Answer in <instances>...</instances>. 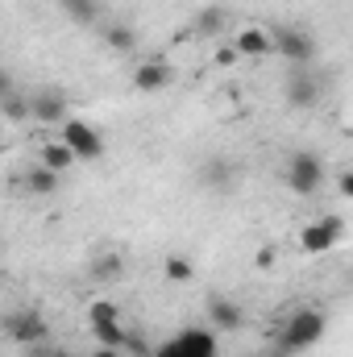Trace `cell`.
Masks as SVG:
<instances>
[{"mask_svg": "<svg viewBox=\"0 0 353 357\" xmlns=\"http://www.w3.org/2000/svg\"><path fill=\"white\" fill-rule=\"evenodd\" d=\"M324 328H329L324 307H299V312H291V320H287L283 333H278V354L291 357V354L312 349V345L324 337Z\"/></svg>", "mask_w": 353, "mask_h": 357, "instance_id": "cell-1", "label": "cell"}, {"mask_svg": "<svg viewBox=\"0 0 353 357\" xmlns=\"http://www.w3.org/2000/svg\"><path fill=\"white\" fill-rule=\"evenodd\" d=\"M324 158L320 154H312V150H295L291 158H287V171H283V178H287V191L291 195H316L320 187H324Z\"/></svg>", "mask_w": 353, "mask_h": 357, "instance_id": "cell-2", "label": "cell"}, {"mask_svg": "<svg viewBox=\"0 0 353 357\" xmlns=\"http://www.w3.org/2000/svg\"><path fill=\"white\" fill-rule=\"evenodd\" d=\"M59 142L75 154V162H96L104 154V133L88 121H80V116H67L59 125Z\"/></svg>", "mask_w": 353, "mask_h": 357, "instance_id": "cell-3", "label": "cell"}, {"mask_svg": "<svg viewBox=\"0 0 353 357\" xmlns=\"http://www.w3.org/2000/svg\"><path fill=\"white\" fill-rule=\"evenodd\" d=\"M154 357H220V349H216V333L212 328H183Z\"/></svg>", "mask_w": 353, "mask_h": 357, "instance_id": "cell-4", "label": "cell"}, {"mask_svg": "<svg viewBox=\"0 0 353 357\" xmlns=\"http://www.w3.org/2000/svg\"><path fill=\"white\" fill-rule=\"evenodd\" d=\"M270 42H274V50H278L287 63H295V67H308V63L316 59V38H312L308 29L283 25L278 33H270Z\"/></svg>", "mask_w": 353, "mask_h": 357, "instance_id": "cell-5", "label": "cell"}, {"mask_svg": "<svg viewBox=\"0 0 353 357\" xmlns=\"http://www.w3.org/2000/svg\"><path fill=\"white\" fill-rule=\"evenodd\" d=\"M341 237H345V220L341 216H320L299 233V250L303 254H329Z\"/></svg>", "mask_w": 353, "mask_h": 357, "instance_id": "cell-6", "label": "cell"}, {"mask_svg": "<svg viewBox=\"0 0 353 357\" xmlns=\"http://www.w3.org/2000/svg\"><path fill=\"white\" fill-rule=\"evenodd\" d=\"M4 333L17 341V345H42L46 341V320L33 312V307H21V312H8L4 316Z\"/></svg>", "mask_w": 353, "mask_h": 357, "instance_id": "cell-7", "label": "cell"}, {"mask_svg": "<svg viewBox=\"0 0 353 357\" xmlns=\"http://www.w3.org/2000/svg\"><path fill=\"white\" fill-rule=\"evenodd\" d=\"M67 96L54 88H42L29 96V121H38V125H63L67 121Z\"/></svg>", "mask_w": 353, "mask_h": 357, "instance_id": "cell-8", "label": "cell"}, {"mask_svg": "<svg viewBox=\"0 0 353 357\" xmlns=\"http://www.w3.org/2000/svg\"><path fill=\"white\" fill-rule=\"evenodd\" d=\"M320 96H324V79L312 75V71H295V75L287 79V88H283V100H287L291 108H316Z\"/></svg>", "mask_w": 353, "mask_h": 357, "instance_id": "cell-9", "label": "cell"}, {"mask_svg": "<svg viewBox=\"0 0 353 357\" xmlns=\"http://www.w3.org/2000/svg\"><path fill=\"white\" fill-rule=\"evenodd\" d=\"M171 79H175V75H171V67H167L163 59H146V63L133 67V88L146 91V96H150V91L171 88Z\"/></svg>", "mask_w": 353, "mask_h": 357, "instance_id": "cell-10", "label": "cell"}, {"mask_svg": "<svg viewBox=\"0 0 353 357\" xmlns=\"http://www.w3.org/2000/svg\"><path fill=\"white\" fill-rule=\"evenodd\" d=\"M208 324H212V333H237V328L246 324V312H241V303L216 295V299L208 303Z\"/></svg>", "mask_w": 353, "mask_h": 357, "instance_id": "cell-11", "label": "cell"}, {"mask_svg": "<svg viewBox=\"0 0 353 357\" xmlns=\"http://www.w3.org/2000/svg\"><path fill=\"white\" fill-rule=\"evenodd\" d=\"M233 50H237V59H266V54H274V42H270L266 29L246 25V29L233 38Z\"/></svg>", "mask_w": 353, "mask_h": 357, "instance_id": "cell-12", "label": "cell"}, {"mask_svg": "<svg viewBox=\"0 0 353 357\" xmlns=\"http://www.w3.org/2000/svg\"><path fill=\"white\" fill-rule=\"evenodd\" d=\"M59 183H63V175L46 171L42 162H38L33 171H25V175H21V187H25L29 195H54V191H59Z\"/></svg>", "mask_w": 353, "mask_h": 357, "instance_id": "cell-13", "label": "cell"}, {"mask_svg": "<svg viewBox=\"0 0 353 357\" xmlns=\"http://www.w3.org/2000/svg\"><path fill=\"white\" fill-rule=\"evenodd\" d=\"M59 8H63V17L67 21H75V25H96L100 21V0H59Z\"/></svg>", "mask_w": 353, "mask_h": 357, "instance_id": "cell-14", "label": "cell"}, {"mask_svg": "<svg viewBox=\"0 0 353 357\" xmlns=\"http://www.w3.org/2000/svg\"><path fill=\"white\" fill-rule=\"evenodd\" d=\"M104 46L112 50V54H133L137 50V33H133V25H108L104 29Z\"/></svg>", "mask_w": 353, "mask_h": 357, "instance_id": "cell-15", "label": "cell"}, {"mask_svg": "<svg viewBox=\"0 0 353 357\" xmlns=\"http://www.w3.org/2000/svg\"><path fill=\"white\" fill-rule=\"evenodd\" d=\"M42 167L54 171V175H67V171L75 167V154H71L63 142H50V146H42Z\"/></svg>", "mask_w": 353, "mask_h": 357, "instance_id": "cell-16", "label": "cell"}, {"mask_svg": "<svg viewBox=\"0 0 353 357\" xmlns=\"http://www.w3.org/2000/svg\"><path fill=\"white\" fill-rule=\"evenodd\" d=\"M125 274V258L117 254V250H108V254H100L96 262H91V278H100V282H117Z\"/></svg>", "mask_w": 353, "mask_h": 357, "instance_id": "cell-17", "label": "cell"}, {"mask_svg": "<svg viewBox=\"0 0 353 357\" xmlns=\"http://www.w3.org/2000/svg\"><path fill=\"white\" fill-rule=\"evenodd\" d=\"M220 29H225V8L208 4V8L195 13V33L200 38H220Z\"/></svg>", "mask_w": 353, "mask_h": 357, "instance_id": "cell-18", "label": "cell"}, {"mask_svg": "<svg viewBox=\"0 0 353 357\" xmlns=\"http://www.w3.org/2000/svg\"><path fill=\"white\" fill-rule=\"evenodd\" d=\"M121 320V307L112 299H91L88 303V328H100V324H117Z\"/></svg>", "mask_w": 353, "mask_h": 357, "instance_id": "cell-19", "label": "cell"}, {"mask_svg": "<svg viewBox=\"0 0 353 357\" xmlns=\"http://www.w3.org/2000/svg\"><path fill=\"white\" fill-rule=\"evenodd\" d=\"M91 337H96L100 345H108V349L129 345V333H125V324H121V320H117V324H100V328H91Z\"/></svg>", "mask_w": 353, "mask_h": 357, "instance_id": "cell-20", "label": "cell"}, {"mask_svg": "<svg viewBox=\"0 0 353 357\" xmlns=\"http://www.w3.org/2000/svg\"><path fill=\"white\" fill-rule=\"evenodd\" d=\"M204 187H233V167L225 158H212L204 167Z\"/></svg>", "mask_w": 353, "mask_h": 357, "instance_id": "cell-21", "label": "cell"}, {"mask_svg": "<svg viewBox=\"0 0 353 357\" xmlns=\"http://www.w3.org/2000/svg\"><path fill=\"white\" fill-rule=\"evenodd\" d=\"M163 274H167V282H191V278H195V266H191V258L171 254L167 266H163Z\"/></svg>", "mask_w": 353, "mask_h": 357, "instance_id": "cell-22", "label": "cell"}, {"mask_svg": "<svg viewBox=\"0 0 353 357\" xmlns=\"http://www.w3.org/2000/svg\"><path fill=\"white\" fill-rule=\"evenodd\" d=\"M0 112H4V121H29V96L13 91L8 100H0Z\"/></svg>", "mask_w": 353, "mask_h": 357, "instance_id": "cell-23", "label": "cell"}, {"mask_svg": "<svg viewBox=\"0 0 353 357\" xmlns=\"http://www.w3.org/2000/svg\"><path fill=\"white\" fill-rule=\"evenodd\" d=\"M212 63H216V67H233V63H237V50H233V42H220V46L212 50Z\"/></svg>", "mask_w": 353, "mask_h": 357, "instance_id": "cell-24", "label": "cell"}, {"mask_svg": "<svg viewBox=\"0 0 353 357\" xmlns=\"http://www.w3.org/2000/svg\"><path fill=\"white\" fill-rule=\"evenodd\" d=\"M17 91V79H13V71L8 67H0V100H8Z\"/></svg>", "mask_w": 353, "mask_h": 357, "instance_id": "cell-25", "label": "cell"}, {"mask_svg": "<svg viewBox=\"0 0 353 357\" xmlns=\"http://www.w3.org/2000/svg\"><path fill=\"white\" fill-rule=\"evenodd\" d=\"M254 262H258V270L274 266V245H262V250H258V258H254Z\"/></svg>", "mask_w": 353, "mask_h": 357, "instance_id": "cell-26", "label": "cell"}, {"mask_svg": "<svg viewBox=\"0 0 353 357\" xmlns=\"http://www.w3.org/2000/svg\"><path fill=\"white\" fill-rule=\"evenodd\" d=\"M337 187H341V195H345V199L353 195V175H350V171H341V175H337Z\"/></svg>", "mask_w": 353, "mask_h": 357, "instance_id": "cell-27", "label": "cell"}, {"mask_svg": "<svg viewBox=\"0 0 353 357\" xmlns=\"http://www.w3.org/2000/svg\"><path fill=\"white\" fill-rule=\"evenodd\" d=\"M91 357H121V349H108V345H100V349H96Z\"/></svg>", "mask_w": 353, "mask_h": 357, "instance_id": "cell-28", "label": "cell"}, {"mask_svg": "<svg viewBox=\"0 0 353 357\" xmlns=\"http://www.w3.org/2000/svg\"><path fill=\"white\" fill-rule=\"evenodd\" d=\"M38 357H54V354H38Z\"/></svg>", "mask_w": 353, "mask_h": 357, "instance_id": "cell-29", "label": "cell"}]
</instances>
